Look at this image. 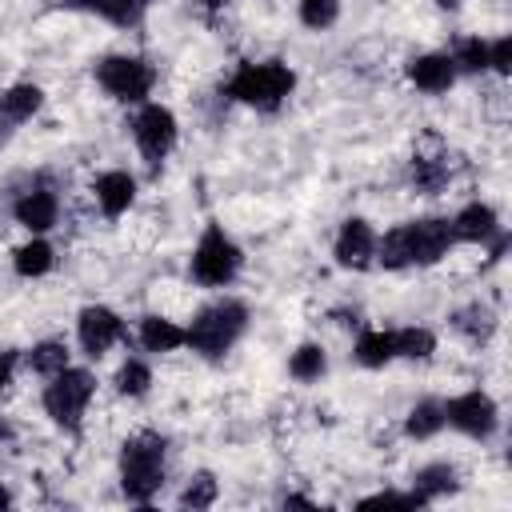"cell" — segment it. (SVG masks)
I'll use <instances>...</instances> for the list:
<instances>
[{"mask_svg":"<svg viewBox=\"0 0 512 512\" xmlns=\"http://www.w3.org/2000/svg\"><path fill=\"white\" fill-rule=\"evenodd\" d=\"M12 360H16L12 352H0V388H4V384H8V376H12Z\"/></svg>","mask_w":512,"mask_h":512,"instance_id":"d590c367","label":"cell"},{"mask_svg":"<svg viewBox=\"0 0 512 512\" xmlns=\"http://www.w3.org/2000/svg\"><path fill=\"white\" fill-rule=\"evenodd\" d=\"M380 504H400V508H424L428 500L420 492H376V496H364L360 508H380Z\"/></svg>","mask_w":512,"mask_h":512,"instance_id":"d6a6232c","label":"cell"},{"mask_svg":"<svg viewBox=\"0 0 512 512\" xmlns=\"http://www.w3.org/2000/svg\"><path fill=\"white\" fill-rule=\"evenodd\" d=\"M52 264H56V252H52V244L40 240V236H32L28 244H20L16 256H12V268H16V276H24V280L52 272Z\"/></svg>","mask_w":512,"mask_h":512,"instance_id":"d6986e66","label":"cell"},{"mask_svg":"<svg viewBox=\"0 0 512 512\" xmlns=\"http://www.w3.org/2000/svg\"><path fill=\"white\" fill-rule=\"evenodd\" d=\"M148 4H152V0H108L104 20H112V24H120V28H136V24L144 20Z\"/></svg>","mask_w":512,"mask_h":512,"instance_id":"1f68e13d","label":"cell"},{"mask_svg":"<svg viewBox=\"0 0 512 512\" xmlns=\"http://www.w3.org/2000/svg\"><path fill=\"white\" fill-rule=\"evenodd\" d=\"M284 504H304V508H312V500H308V496H296V492H292V496H284Z\"/></svg>","mask_w":512,"mask_h":512,"instance_id":"8d00e7d4","label":"cell"},{"mask_svg":"<svg viewBox=\"0 0 512 512\" xmlns=\"http://www.w3.org/2000/svg\"><path fill=\"white\" fill-rule=\"evenodd\" d=\"M28 368L40 372V376H56V372H64V368H68V348H64V340H40V344H32V352H28Z\"/></svg>","mask_w":512,"mask_h":512,"instance_id":"d4e9b609","label":"cell"},{"mask_svg":"<svg viewBox=\"0 0 512 512\" xmlns=\"http://www.w3.org/2000/svg\"><path fill=\"white\" fill-rule=\"evenodd\" d=\"M240 260H244V256H240L236 240H232L220 224H208L204 236H200L196 248H192V280L204 284V288H224V284L236 280Z\"/></svg>","mask_w":512,"mask_h":512,"instance_id":"277c9868","label":"cell"},{"mask_svg":"<svg viewBox=\"0 0 512 512\" xmlns=\"http://www.w3.org/2000/svg\"><path fill=\"white\" fill-rule=\"evenodd\" d=\"M392 344H396V356H404V360H428L436 352V332L432 328H396Z\"/></svg>","mask_w":512,"mask_h":512,"instance_id":"cb8c5ba5","label":"cell"},{"mask_svg":"<svg viewBox=\"0 0 512 512\" xmlns=\"http://www.w3.org/2000/svg\"><path fill=\"white\" fill-rule=\"evenodd\" d=\"M376 264L384 268H408L412 264V248H408V224H396L392 232L376 236Z\"/></svg>","mask_w":512,"mask_h":512,"instance_id":"44dd1931","label":"cell"},{"mask_svg":"<svg viewBox=\"0 0 512 512\" xmlns=\"http://www.w3.org/2000/svg\"><path fill=\"white\" fill-rule=\"evenodd\" d=\"M452 56V64H456V72H484L488 68V40H480V36H464V40H456V48L448 52Z\"/></svg>","mask_w":512,"mask_h":512,"instance_id":"83f0119b","label":"cell"},{"mask_svg":"<svg viewBox=\"0 0 512 512\" xmlns=\"http://www.w3.org/2000/svg\"><path fill=\"white\" fill-rule=\"evenodd\" d=\"M496 420H500V412H496V400L488 396V392H460V396H452L448 404H444V424H452L456 432H464V436H472V440H484V436H492L496 432Z\"/></svg>","mask_w":512,"mask_h":512,"instance_id":"ba28073f","label":"cell"},{"mask_svg":"<svg viewBox=\"0 0 512 512\" xmlns=\"http://www.w3.org/2000/svg\"><path fill=\"white\" fill-rule=\"evenodd\" d=\"M112 384H116L120 396H132V400H136V396H144V392L152 388V368L132 356V360H124V364L116 368V380H112Z\"/></svg>","mask_w":512,"mask_h":512,"instance_id":"4316f807","label":"cell"},{"mask_svg":"<svg viewBox=\"0 0 512 512\" xmlns=\"http://www.w3.org/2000/svg\"><path fill=\"white\" fill-rule=\"evenodd\" d=\"M4 436H8V428H4V420H0V440H4Z\"/></svg>","mask_w":512,"mask_h":512,"instance_id":"60d3db41","label":"cell"},{"mask_svg":"<svg viewBox=\"0 0 512 512\" xmlns=\"http://www.w3.org/2000/svg\"><path fill=\"white\" fill-rule=\"evenodd\" d=\"M408 80L420 88V92H448L456 84V64L448 52H424L416 60H408Z\"/></svg>","mask_w":512,"mask_h":512,"instance_id":"5bb4252c","label":"cell"},{"mask_svg":"<svg viewBox=\"0 0 512 512\" xmlns=\"http://www.w3.org/2000/svg\"><path fill=\"white\" fill-rule=\"evenodd\" d=\"M40 104H44V92H40L36 84H12V88H4V92H0V140H4L16 124L32 120V116L40 112Z\"/></svg>","mask_w":512,"mask_h":512,"instance_id":"2e32d148","label":"cell"},{"mask_svg":"<svg viewBox=\"0 0 512 512\" xmlns=\"http://www.w3.org/2000/svg\"><path fill=\"white\" fill-rule=\"evenodd\" d=\"M120 332H124L120 316H116L112 308H104V304H88V308H80V316H76L80 348H84L92 360H100V356L120 340Z\"/></svg>","mask_w":512,"mask_h":512,"instance_id":"30bf717a","label":"cell"},{"mask_svg":"<svg viewBox=\"0 0 512 512\" xmlns=\"http://www.w3.org/2000/svg\"><path fill=\"white\" fill-rule=\"evenodd\" d=\"M96 80H100V88H104L108 96H116V100H124V104H136V100H144V96L152 92L156 72H152L148 60L128 56V52H116V56H104V60L96 64Z\"/></svg>","mask_w":512,"mask_h":512,"instance_id":"8992f818","label":"cell"},{"mask_svg":"<svg viewBox=\"0 0 512 512\" xmlns=\"http://www.w3.org/2000/svg\"><path fill=\"white\" fill-rule=\"evenodd\" d=\"M132 136H136L140 156H144L152 168L164 164V156L176 148V136H180L172 108H164V104H144V108L136 112V120H132Z\"/></svg>","mask_w":512,"mask_h":512,"instance_id":"52a82bcc","label":"cell"},{"mask_svg":"<svg viewBox=\"0 0 512 512\" xmlns=\"http://www.w3.org/2000/svg\"><path fill=\"white\" fill-rule=\"evenodd\" d=\"M356 360H360L364 368H384V364H392V360H396L392 332H384V328L360 332V340H356Z\"/></svg>","mask_w":512,"mask_h":512,"instance_id":"ffe728a7","label":"cell"},{"mask_svg":"<svg viewBox=\"0 0 512 512\" xmlns=\"http://www.w3.org/2000/svg\"><path fill=\"white\" fill-rule=\"evenodd\" d=\"M436 4H440V8H444V12H456V8H460V4H464V0H436Z\"/></svg>","mask_w":512,"mask_h":512,"instance_id":"74e56055","label":"cell"},{"mask_svg":"<svg viewBox=\"0 0 512 512\" xmlns=\"http://www.w3.org/2000/svg\"><path fill=\"white\" fill-rule=\"evenodd\" d=\"M340 20V0H300V24L312 32H324Z\"/></svg>","mask_w":512,"mask_h":512,"instance_id":"f1b7e54d","label":"cell"},{"mask_svg":"<svg viewBox=\"0 0 512 512\" xmlns=\"http://www.w3.org/2000/svg\"><path fill=\"white\" fill-rule=\"evenodd\" d=\"M12 216H16V224H24L32 236H40V232L56 228V220H60V200H56L52 188H28V192L12 204Z\"/></svg>","mask_w":512,"mask_h":512,"instance_id":"4fadbf2b","label":"cell"},{"mask_svg":"<svg viewBox=\"0 0 512 512\" xmlns=\"http://www.w3.org/2000/svg\"><path fill=\"white\" fill-rule=\"evenodd\" d=\"M192 4H200V8H220L224 0H192Z\"/></svg>","mask_w":512,"mask_h":512,"instance_id":"f35d334b","label":"cell"},{"mask_svg":"<svg viewBox=\"0 0 512 512\" xmlns=\"http://www.w3.org/2000/svg\"><path fill=\"white\" fill-rule=\"evenodd\" d=\"M92 192H96L100 212H104L108 220H116V216H124V212L132 208V200H136V180H132L128 172L112 168V172H100V176H96Z\"/></svg>","mask_w":512,"mask_h":512,"instance_id":"9a60e30c","label":"cell"},{"mask_svg":"<svg viewBox=\"0 0 512 512\" xmlns=\"http://www.w3.org/2000/svg\"><path fill=\"white\" fill-rule=\"evenodd\" d=\"M452 236L464 240V244H500L504 240V228H500V216L488 208V204H464L456 216H452Z\"/></svg>","mask_w":512,"mask_h":512,"instance_id":"7c38bea8","label":"cell"},{"mask_svg":"<svg viewBox=\"0 0 512 512\" xmlns=\"http://www.w3.org/2000/svg\"><path fill=\"white\" fill-rule=\"evenodd\" d=\"M64 4L76 12H96V16H104V8H108V0H64Z\"/></svg>","mask_w":512,"mask_h":512,"instance_id":"e575fe53","label":"cell"},{"mask_svg":"<svg viewBox=\"0 0 512 512\" xmlns=\"http://www.w3.org/2000/svg\"><path fill=\"white\" fill-rule=\"evenodd\" d=\"M164 484V440L156 432H140L120 448V488L128 500L148 504Z\"/></svg>","mask_w":512,"mask_h":512,"instance_id":"3957f363","label":"cell"},{"mask_svg":"<svg viewBox=\"0 0 512 512\" xmlns=\"http://www.w3.org/2000/svg\"><path fill=\"white\" fill-rule=\"evenodd\" d=\"M0 508H8V492L4 488H0Z\"/></svg>","mask_w":512,"mask_h":512,"instance_id":"ab89813d","label":"cell"},{"mask_svg":"<svg viewBox=\"0 0 512 512\" xmlns=\"http://www.w3.org/2000/svg\"><path fill=\"white\" fill-rule=\"evenodd\" d=\"M332 256L340 268H352V272H364L376 264V232L364 216H348L336 232V244H332Z\"/></svg>","mask_w":512,"mask_h":512,"instance_id":"9c48e42d","label":"cell"},{"mask_svg":"<svg viewBox=\"0 0 512 512\" xmlns=\"http://www.w3.org/2000/svg\"><path fill=\"white\" fill-rule=\"evenodd\" d=\"M184 340H188L184 328L168 316H144L140 320V344L148 352H176V348H184Z\"/></svg>","mask_w":512,"mask_h":512,"instance_id":"e0dca14e","label":"cell"},{"mask_svg":"<svg viewBox=\"0 0 512 512\" xmlns=\"http://www.w3.org/2000/svg\"><path fill=\"white\" fill-rule=\"evenodd\" d=\"M488 68L500 72V76L512 72V40H508V36H500V40L488 44Z\"/></svg>","mask_w":512,"mask_h":512,"instance_id":"836d02e7","label":"cell"},{"mask_svg":"<svg viewBox=\"0 0 512 512\" xmlns=\"http://www.w3.org/2000/svg\"><path fill=\"white\" fill-rule=\"evenodd\" d=\"M292 88H296V72L284 60H260V64H240L224 92L260 112H276L292 96Z\"/></svg>","mask_w":512,"mask_h":512,"instance_id":"7a4b0ae2","label":"cell"},{"mask_svg":"<svg viewBox=\"0 0 512 512\" xmlns=\"http://www.w3.org/2000/svg\"><path fill=\"white\" fill-rule=\"evenodd\" d=\"M456 244L452 236V220L444 216H424L408 224V248H412V264H436L448 256V248Z\"/></svg>","mask_w":512,"mask_h":512,"instance_id":"8fae6325","label":"cell"},{"mask_svg":"<svg viewBox=\"0 0 512 512\" xmlns=\"http://www.w3.org/2000/svg\"><path fill=\"white\" fill-rule=\"evenodd\" d=\"M440 428H444V404H440V400H420V404H412V412H408V420H404V432H408L412 440H432Z\"/></svg>","mask_w":512,"mask_h":512,"instance_id":"7402d4cb","label":"cell"},{"mask_svg":"<svg viewBox=\"0 0 512 512\" xmlns=\"http://www.w3.org/2000/svg\"><path fill=\"white\" fill-rule=\"evenodd\" d=\"M452 328H460L468 340H488L492 328H496V316L484 304H468V308L452 312Z\"/></svg>","mask_w":512,"mask_h":512,"instance_id":"484cf974","label":"cell"},{"mask_svg":"<svg viewBox=\"0 0 512 512\" xmlns=\"http://www.w3.org/2000/svg\"><path fill=\"white\" fill-rule=\"evenodd\" d=\"M288 372L300 380V384H312V380H320L324 372H328V352L320 348V344H300L296 352H292V360H288Z\"/></svg>","mask_w":512,"mask_h":512,"instance_id":"603a6c76","label":"cell"},{"mask_svg":"<svg viewBox=\"0 0 512 512\" xmlns=\"http://www.w3.org/2000/svg\"><path fill=\"white\" fill-rule=\"evenodd\" d=\"M92 392H96V380H92L88 368H64V372L48 376V388H44V412H48L52 424H60V428H80Z\"/></svg>","mask_w":512,"mask_h":512,"instance_id":"5b68a950","label":"cell"},{"mask_svg":"<svg viewBox=\"0 0 512 512\" xmlns=\"http://www.w3.org/2000/svg\"><path fill=\"white\" fill-rule=\"evenodd\" d=\"M412 184L420 192H440L448 184V164L444 160H428V156H416L412 160Z\"/></svg>","mask_w":512,"mask_h":512,"instance_id":"f546056e","label":"cell"},{"mask_svg":"<svg viewBox=\"0 0 512 512\" xmlns=\"http://www.w3.org/2000/svg\"><path fill=\"white\" fill-rule=\"evenodd\" d=\"M244 328H248V308L240 304V300H232V296H224V300H212V304H204L196 316H192V324L184 328V344L192 348V352H200L204 360H220L240 336H244Z\"/></svg>","mask_w":512,"mask_h":512,"instance_id":"6da1fadb","label":"cell"},{"mask_svg":"<svg viewBox=\"0 0 512 512\" xmlns=\"http://www.w3.org/2000/svg\"><path fill=\"white\" fill-rule=\"evenodd\" d=\"M212 504H216V476L196 472L180 492V508H212Z\"/></svg>","mask_w":512,"mask_h":512,"instance_id":"4dcf8cb0","label":"cell"},{"mask_svg":"<svg viewBox=\"0 0 512 512\" xmlns=\"http://www.w3.org/2000/svg\"><path fill=\"white\" fill-rule=\"evenodd\" d=\"M456 488H460V476H456V468H452V464H444V460L424 464V468H416V476H412V492H420L424 500L452 496Z\"/></svg>","mask_w":512,"mask_h":512,"instance_id":"ac0fdd59","label":"cell"}]
</instances>
